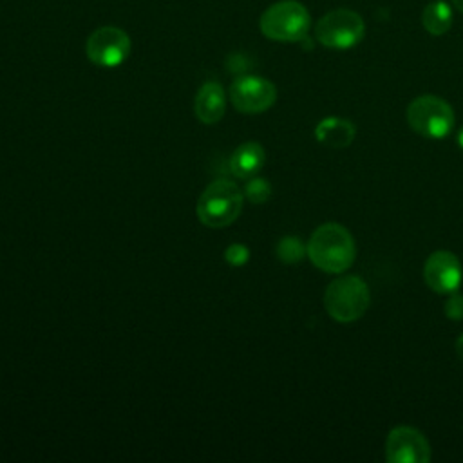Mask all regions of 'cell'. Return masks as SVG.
I'll list each match as a JSON object with an SVG mask.
<instances>
[{
  "label": "cell",
  "instance_id": "1",
  "mask_svg": "<svg viewBox=\"0 0 463 463\" xmlns=\"http://www.w3.org/2000/svg\"><path fill=\"white\" fill-rule=\"evenodd\" d=\"M307 257L313 266L326 273H344L356 257V244L351 232L338 222L320 224L309 237Z\"/></svg>",
  "mask_w": 463,
  "mask_h": 463
},
{
  "label": "cell",
  "instance_id": "2",
  "mask_svg": "<svg viewBox=\"0 0 463 463\" xmlns=\"http://www.w3.org/2000/svg\"><path fill=\"white\" fill-rule=\"evenodd\" d=\"M244 192L230 179H215L197 199V217L208 228H224L237 221L242 212Z\"/></svg>",
  "mask_w": 463,
  "mask_h": 463
},
{
  "label": "cell",
  "instance_id": "3",
  "mask_svg": "<svg viewBox=\"0 0 463 463\" xmlns=\"http://www.w3.org/2000/svg\"><path fill=\"white\" fill-rule=\"evenodd\" d=\"M369 304V286L358 275H340L333 279L324 293V307L327 315L342 324H349L362 318Z\"/></svg>",
  "mask_w": 463,
  "mask_h": 463
},
{
  "label": "cell",
  "instance_id": "4",
  "mask_svg": "<svg viewBox=\"0 0 463 463\" xmlns=\"http://www.w3.org/2000/svg\"><path fill=\"white\" fill-rule=\"evenodd\" d=\"M262 34L275 42H300L311 27V14L297 0H280L271 4L260 16Z\"/></svg>",
  "mask_w": 463,
  "mask_h": 463
},
{
  "label": "cell",
  "instance_id": "5",
  "mask_svg": "<svg viewBox=\"0 0 463 463\" xmlns=\"http://www.w3.org/2000/svg\"><path fill=\"white\" fill-rule=\"evenodd\" d=\"M405 118L409 127L427 139H441L454 127L452 107L449 105V101L434 94H423L414 98L407 105Z\"/></svg>",
  "mask_w": 463,
  "mask_h": 463
},
{
  "label": "cell",
  "instance_id": "6",
  "mask_svg": "<svg viewBox=\"0 0 463 463\" xmlns=\"http://www.w3.org/2000/svg\"><path fill=\"white\" fill-rule=\"evenodd\" d=\"M365 34L364 18L347 7H338L326 13L315 25L317 40L335 51H347L362 42Z\"/></svg>",
  "mask_w": 463,
  "mask_h": 463
},
{
  "label": "cell",
  "instance_id": "7",
  "mask_svg": "<svg viewBox=\"0 0 463 463\" xmlns=\"http://www.w3.org/2000/svg\"><path fill=\"white\" fill-rule=\"evenodd\" d=\"M87 58L99 67H118L130 54L128 34L114 25H103L87 38Z\"/></svg>",
  "mask_w": 463,
  "mask_h": 463
},
{
  "label": "cell",
  "instance_id": "8",
  "mask_svg": "<svg viewBox=\"0 0 463 463\" xmlns=\"http://www.w3.org/2000/svg\"><path fill=\"white\" fill-rule=\"evenodd\" d=\"M232 105L242 114H260L277 99V87L262 76H241L230 87Z\"/></svg>",
  "mask_w": 463,
  "mask_h": 463
},
{
  "label": "cell",
  "instance_id": "9",
  "mask_svg": "<svg viewBox=\"0 0 463 463\" xmlns=\"http://www.w3.org/2000/svg\"><path fill=\"white\" fill-rule=\"evenodd\" d=\"M383 449L389 463H427L430 459V445L427 438L421 430L409 425L391 429Z\"/></svg>",
  "mask_w": 463,
  "mask_h": 463
},
{
  "label": "cell",
  "instance_id": "10",
  "mask_svg": "<svg viewBox=\"0 0 463 463\" xmlns=\"http://www.w3.org/2000/svg\"><path fill=\"white\" fill-rule=\"evenodd\" d=\"M425 284L436 293H454L461 286L463 268L459 259L447 250L430 253L423 266Z\"/></svg>",
  "mask_w": 463,
  "mask_h": 463
},
{
  "label": "cell",
  "instance_id": "11",
  "mask_svg": "<svg viewBox=\"0 0 463 463\" xmlns=\"http://www.w3.org/2000/svg\"><path fill=\"white\" fill-rule=\"evenodd\" d=\"M224 110L226 96L222 85L219 81H204L194 99L195 118L206 125H213L222 119Z\"/></svg>",
  "mask_w": 463,
  "mask_h": 463
},
{
  "label": "cell",
  "instance_id": "12",
  "mask_svg": "<svg viewBox=\"0 0 463 463\" xmlns=\"http://www.w3.org/2000/svg\"><path fill=\"white\" fill-rule=\"evenodd\" d=\"M266 152L260 143L257 141H246L239 145L233 154L230 156L228 168L230 172L239 179H250L264 166Z\"/></svg>",
  "mask_w": 463,
  "mask_h": 463
},
{
  "label": "cell",
  "instance_id": "13",
  "mask_svg": "<svg viewBox=\"0 0 463 463\" xmlns=\"http://www.w3.org/2000/svg\"><path fill=\"white\" fill-rule=\"evenodd\" d=\"M354 134H356L354 125L349 119L336 118V116L324 118L315 128V137L322 145L335 146V148L349 146L354 139Z\"/></svg>",
  "mask_w": 463,
  "mask_h": 463
},
{
  "label": "cell",
  "instance_id": "14",
  "mask_svg": "<svg viewBox=\"0 0 463 463\" xmlns=\"http://www.w3.org/2000/svg\"><path fill=\"white\" fill-rule=\"evenodd\" d=\"M421 25L429 34L443 36L452 25V7L443 0L425 5L421 11Z\"/></svg>",
  "mask_w": 463,
  "mask_h": 463
},
{
  "label": "cell",
  "instance_id": "15",
  "mask_svg": "<svg viewBox=\"0 0 463 463\" xmlns=\"http://www.w3.org/2000/svg\"><path fill=\"white\" fill-rule=\"evenodd\" d=\"M304 255H307V248L295 235H286L277 244V257L284 264H297L304 259Z\"/></svg>",
  "mask_w": 463,
  "mask_h": 463
},
{
  "label": "cell",
  "instance_id": "16",
  "mask_svg": "<svg viewBox=\"0 0 463 463\" xmlns=\"http://www.w3.org/2000/svg\"><path fill=\"white\" fill-rule=\"evenodd\" d=\"M269 195H271V184L262 177H251L244 186V197L253 204L266 203Z\"/></svg>",
  "mask_w": 463,
  "mask_h": 463
},
{
  "label": "cell",
  "instance_id": "17",
  "mask_svg": "<svg viewBox=\"0 0 463 463\" xmlns=\"http://www.w3.org/2000/svg\"><path fill=\"white\" fill-rule=\"evenodd\" d=\"M250 259V250L246 244H241V242H233L230 244L226 250H224V260L230 264V266H244Z\"/></svg>",
  "mask_w": 463,
  "mask_h": 463
},
{
  "label": "cell",
  "instance_id": "18",
  "mask_svg": "<svg viewBox=\"0 0 463 463\" xmlns=\"http://www.w3.org/2000/svg\"><path fill=\"white\" fill-rule=\"evenodd\" d=\"M443 313L450 320H463V295L458 291L449 293V298L443 306Z\"/></svg>",
  "mask_w": 463,
  "mask_h": 463
},
{
  "label": "cell",
  "instance_id": "19",
  "mask_svg": "<svg viewBox=\"0 0 463 463\" xmlns=\"http://www.w3.org/2000/svg\"><path fill=\"white\" fill-rule=\"evenodd\" d=\"M456 354H458V358L463 362V335L456 340Z\"/></svg>",
  "mask_w": 463,
  "mask_h": 463
},
{
  "label": "cell",
  "instance_id": "20",
  "mask_svg": "<svg viewBox=\"0 0 463 463\" xmlns=\"http://www.w3.org/2000/svg\"><path fill=\"white\" fill-rule=\"evenodd\" d=\"M458 145H459V148L463 150V127H461L459 132H458Z\"/></svg>",
  "mask_w": 463,
  "mask_h": 463
},
{
  "label": "cell",
  "instance_id": "21",
  "mask_svg": "<svg viewBox=\"0 0 463 463\" xmlns=\"http://www.w3.org/2000/svg\"><path fill=\"white\" fill-rule=\"evenodd\" d=\"M452 4L459 13H463V0H452Z\"/></svg>",
  "mask_w": 463,
  "mask_h": 463
}]
</instances>
